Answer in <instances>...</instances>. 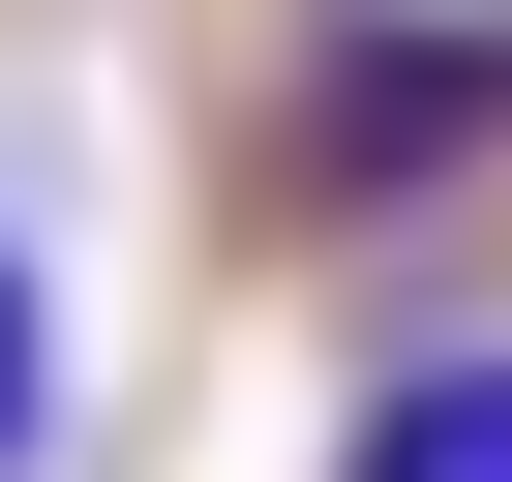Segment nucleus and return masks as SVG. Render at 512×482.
<instances>
[{
	"instance_id": "obj_1",
	"label": "nucleus",
	"mask_w": 512,
	"mask_h": 482,
	"mask_svg": "<svg viewBox=\"0 0 512 482\" xmlns=\"http://www.w3.org/2000/svg\"><path fill=\"white\" fill-rule=\"evenodd\" d=\"M482 121H512V31H362L302 121V211H422V151H482Z\"/></svg>"
},
{
	"instance_id": "obj_2",
	"label": "nucleus",
	"mask_w": 512,
	"mask_h": 482,
	"mask_svg": "<svg viewBox=\"0 0 512 482\" xmlns=\"http://www.w3.org/2000/svg\"><path fill=\"white\" fill-rule=\"evenodd\" d=\"M332 482H512V332H392L332 392Z\"/></svg>"
},
{
	"instance_id": "obj_3",
	"label": "nucleus",
	"mask_w": 512,
	"mask_h": 482,
	"mask_svg": "<svg viewBox=\"0 0 512 482\" xmlns=\"http://www.w3.org/2000/svg\"><path fill=\"white\" fill-rule=\"evenodd\" d=\"M0 482H61V272H31V211H0Z\"/></svg>"
}]
</instances>
